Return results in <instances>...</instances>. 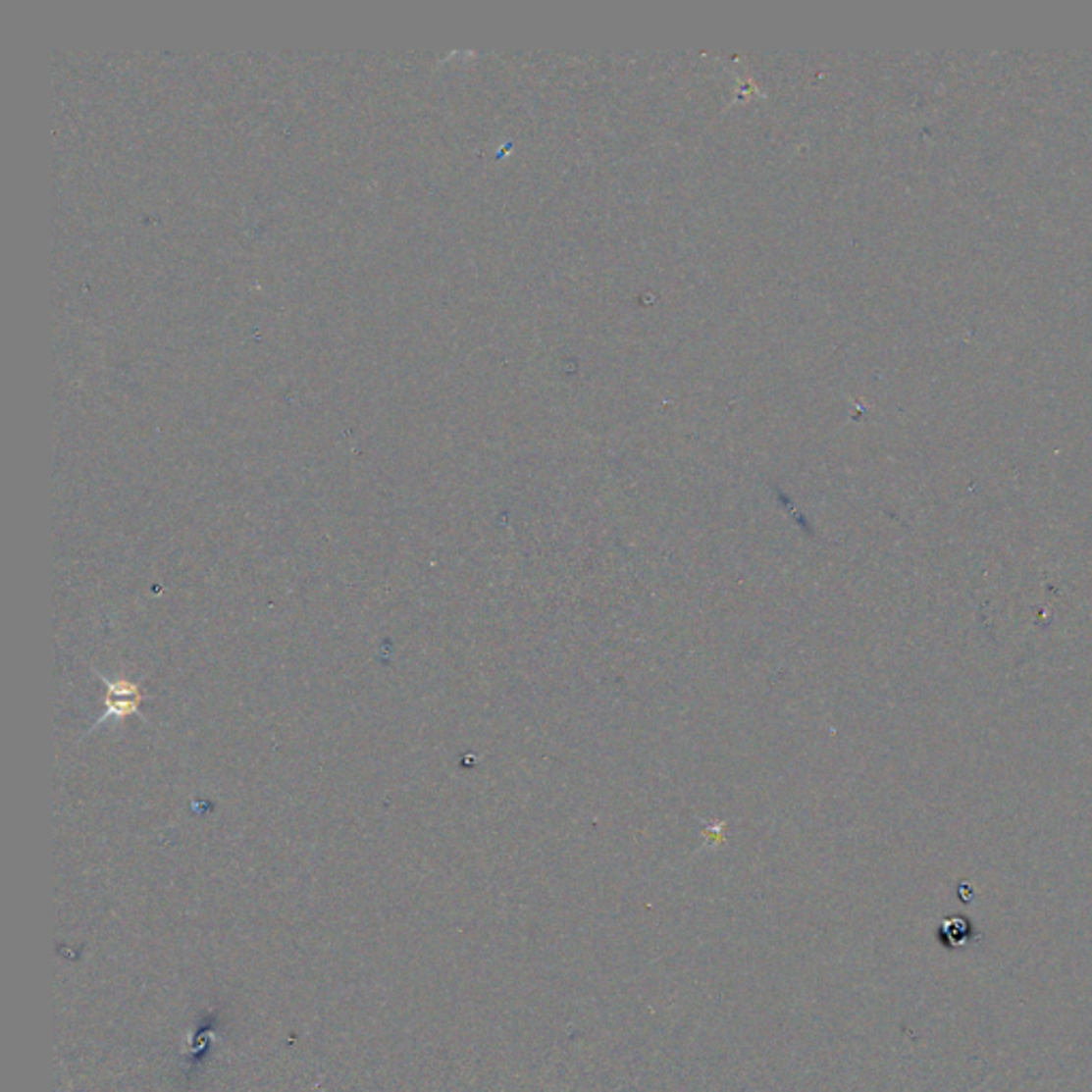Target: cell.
I'll list each match as a JSON object with an SVG mask.
<instances>
[{"mask_svg": "<svg viewBox=\"0 0 1092 1092\" xmlns=\"http://www.w3.org/2000/svg\"><path fill=\"white\" fill-rule=\"evenodd\" d=\"M98 681H101L107 692L103 698V715L96 719V723L92 726L94 728H101V723L107 719H127L130 715H139V706L145 701V696L141 694V687L137 683H132L129 679H116V681H109L103 674L96 672Z\"/></svg>", "mask_w": 1092, "mask_h": 1092, "instance_id": "cell-1", "label": "cell"}]
</instances>
